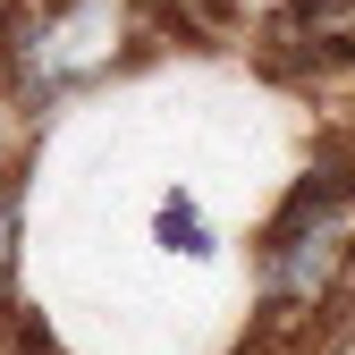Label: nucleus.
<instances>
[{"mask_svg": "<svg viewBox=\"0 0 355 355\" xmlns=\"http://www.w3.org/2000/svg\"><path fill=\"white\" fill-rule=\"evenodd\" d=\"M355 262V169H304L262 237V296L279 313H313Z\"/></svg>", "mask_w": 355, "mask_h": 355, "instance_id": "nucleus-1", "label": "nucleus"}, {"mask_svg": "<svg viewBox=\"0 0 355 355\" xmlns=\"http://www.w3.org/2000/svg\"><path fill=\"white\" fill-rule=\"evenodd\" d=\"M127 51V0H51V9H34L9 42L17 76L34 94H60V85H85L102 76L110 60Z\"/></svg>", "mask_w": 355, "mask_h": 355, "instance_id": "nucleus-2", "label": "nucleus"}, {"mask_svg": "<svg viewBox=\"0 0 355 355\" xmlns=\"http://www.w3.org/2000/svg\"><path fill=\"white\" fill-rule=\"evenodd\" d=\"M153 237H161L169 254H187V262H211V254H220V237H211V220H203V203H195L187 187H169V195L153 203Z\"/></svg>", "mask_w": 355, "mask_h": 355, "instance_id": "nucleus-3", "label": "nucleus"}]
</instances>
